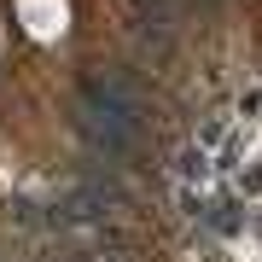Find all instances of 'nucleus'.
<instances>
[{
    "label": "nucleus",
    "instance_id": "obj_1",
    "mask_svg": "<svg viewBox=\"0 0 262 262\" xmlns=\"http://www.w3.org/2000/svg\"><path fill=\"white\" fill-rule=\"evenodd\" d=\"M76 122H82V134H88V140H94V146H105V151H111V158H134V128H128V122H117V117H105L99 111V105H76Z\"/></svg>",
    "mask_w": 262,
    "mask_h": 262
},
{
    "label": "nucleus",
    "instance_id": "obj_2",
    "mask_svg": "<svg viewBox=\"0 0 262 262\" xmlns=\"http://www.w3.org/2000/svg\"><path fill=\"white\" fill-rule=\"evenodd\" d=\"M181 175H204V151H187L181 158Z\"/></svg>",
    "mask_w": 262,
    "mask_h": 262
}]
</instances>
